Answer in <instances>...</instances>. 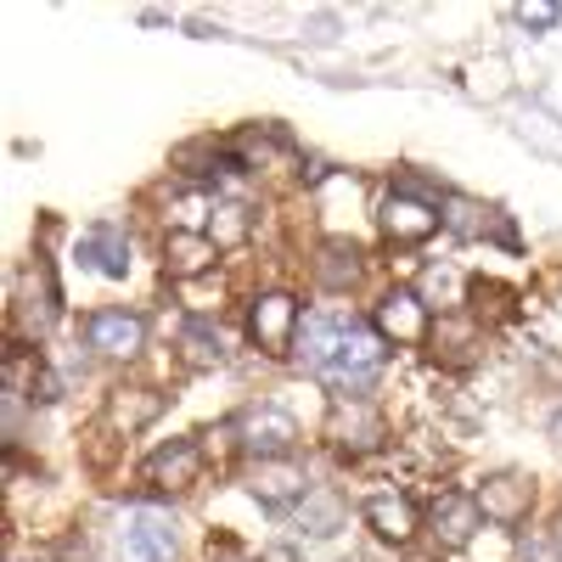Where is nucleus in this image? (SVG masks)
I'll use <instances>...</instances> for the list:
<instances>
[{
    "instance_id": "nucleus-1",
    "label": "nucleus",
    "mask_w": 562,
    "mask_h": 562,
    "mask_svg": "<svg viewBox=\"0 0 562 562\" xmlns=\"http://www.w3.org/2000/svg\"><path fill=\"white\" fill-rule=\"evenodd\" d=\"M299 366L310 378H321L338 400H366V389L378 383V371L389 360V344L378 338V326H366L344 310H321L299 326Z\"/></svg>"
},
{
    "instance_id": "nucleus-2",
    "label": "nucleus",
    "mask_w": 562,
    "mask_h": 562,
    "mask_svg": "<svg viewBox=\"0 0 562 562\" xmlns=\"http://www.w3.org/2000/svg\"><path fill=\"white\" fill-rule=\"evenodd\" d=\"M231 434H237V450L248 461H281L299 445V422L281 405H254V411H243L237 422H231Z\"/></svg>"
},
{
    "instance_id": "nucleus-3",
    "label": "nucleus",
    "mask_w": 562,
    "mask_h": 562,
    "mask_svg": "<svg viewBox=\"0 0 562 562\" xmlns=\"http://www.w3.org/2000/svg\"><path fill=\"white\" fill-rule=\"evenodd\" d=\"M378 225H383V237H389L394 248H416V243H428L434 231L445 225V214H439V203L416 198L411 186H394V192L383 198V214H378Z\"/></svg>"
},
{
    "instance_id": "nucleus-4",
    "label": "nucleus",
    "mask_w": 562,
    "mask_h": 562,
    "mask_svg": "<svg viewBox=\"0 0 562 562\" xmlns=\"http://www.w3.org/2000/svg\"><path fill=\"white\" fill-rule=\"evenodd\" d=\"M326 439H333V450L338 456H371L383 439H389V422H383V411L371 405V400H338V411H333V422H326Z\"/></svg>"
},
{
    "instance_id": "nucleus-5",
    "label": "nucleus",
    "mask_w": 562,
    "mask_h": 562,
    "mask_svg": "<svg viewBox=\"0 0 562 562\" xmlns=\"http://www.w3.org/2000/svg\"><path fill=\"white\" fill-rule=\"evenodd\" d=\"M119 551L130 562H175V518L158 506H130L119 529Z\"/></svg>"
},
{
    "instance_id": "nucleus-6",
    "label": "nucleus",
    "mask_w": 562,
    "mask_h": 562,
    "mask_svg": "<svg viewBox=\"0 0 562 562\" xmlns=\"http://www.w3.org/2000/svg\"><path fill=\"white\" fill-rule=\"evenodd\" d=\"M57 310H63L57 276H52V265H45V259H34V265L23 270V281H18V304H12V321L23 326L29 338H45V333H52V321H57Z\"/></svg>"
},
{
    "instance_id": "nucleus-7",
    "label": "nucleus",
    "mask_w": 562,
    "mask_h": 562,
    "mask_svg": "<svg viewBox=\"0 0 562 562\" xmlns=\"http://www.w3.org/2000/svg\"><path fill=\"white\" fill-rule=\"evenodd\" d=\"M248 333L265 355H288L299 344V299L293 293H265L248 310Z\"/></svg>"
},
{
    "instance_id": "nucleus-8",
    "label": "nucleus",
    "mask_w": 562,
    "mask_h": 562,
    "mask_svg": "<svg viewBox=\"0 0 562 562\" xmlns=\"http://www.w3.org/2000/svg\"><path fill=\"white\" fill-rule=\"evenodd\" d=\"M140 473H147V484L153 490H192L198 479H203V445L198 439H169V445H158L147 461H140Z\"/></svg>"
},
{
    "instance_id": "nucleus-9",
    "label": "nucleus",
    "mask_w": 562,
    "mask_h": 562,
    "mask_svg": "<svg viewBox=\"0 0 562 562\" xmlns=\"http://www.w3.org/2000/svg\"><path fill=\"white\" fill-rule=\"evenodd\" d=\"M479 512H484L490 524H501V529H518L529 512H535V479H524V473L484 479L479 484Z\"/></svg>"
},
{
    "instance_id": "nucleus-10",
    "label": "nucleus",
    "mask_w": 562,
    "mask_h": 562,
    "mask_svg": "<svg viewBox=\"0 0 562 562\" xmlns=\"http://www.w3.org/2000/svg\"><path fill=\"white\" fill-rule=\"evenodd\" d=\"M428 529L445 551H461L467 540H473L484 529V512H479V495H467V490H445L434 506H428Z\"/></svg>"
},
{
    "instance_id": "nucleus-11",
    "label": "nucleus",
    "mask_w": 562,
    "mask_h": 562,
    "mask_svg": "<svg viewBox=\"0 0 562 562\" xmlns=\"http://www.w3.org/2000/svg\"><path fill=\"white\" fill-rule=\"evenodd\" d=\"M85 338H90V349L108 355V360H135L140 344H147V321H140L135 310H97L90 326H85Z\"/></svg>"
},
{
    "instance_id": "nucleus-12",
    "label": "nucleus",
    "mask_w": 562,
    "mask_h": 562,
    "mask_svg": "<svg viewBox=\"0 0 562 562\" xmlns=\"http://www.w3.org/2000/svg\"><path fill=\"white\" fill-rule=\"evenodd\" d=\"M428 333H434V326H428V304H422L411 288L383 293V304H378V338H383V344L411 349V344H422Z\"/></svg>"
},
{
    "instance_id": "nucleus-13",
    "label": "nucleus",
    "mask_w": 562,
    "mask_h": 562,
    "mask_svg": "<svg viewBox=\"0 0 562 562\" xmlns=\"http://www.w3.org/2000/svg\"><path fill=\"white\" fill-rule=\"evenodd\" d=\"M428 344H434V360L439 366H450V371H467L479 360V344H484V333H479V321L473 315H439V326L428 333Z\"/></svg>"
},
{
    "instance_id": "nucleus-14",
    "label": "nucleus",
    "mask_w": 562,
    "mask_h": 562,
    "mask_svg": "<svg viewBox=\"0 0 562 562\" xmlns=\"http://www.w3.org/2000/svg\"><path fill=\"white\" fill-rule=\"evenodd\" d=\"M79 265H90V270L108 276V281H124V270H130V237H124V225H113V220L90 225L85 237H79Z\"/></svg>"
},
{
    "instance_id": "nucleus-15",
    "label": "nucleus",
    "mask_w": 562,
    "mask_h": 562,
    "mask_svg": "<svg viewBox=\"0 0 562 562\" xmlns=\"http://www.w3.org/2000/svg\"><path fill=\"white\" fill-rule=\"evenodd\" d=\"M315 281H321V288L326 293H349L355 288V281L366 276V254L349 243V237H326L321 248H315Z\"/></svg>"
},
{
    "instance_id": "nucleus-16",
    "label": "nucleus",
    "mask_w": 562,
    "mask_h": 562,
    "mask_svg": "<svg viewBox=\"0 0 562 562\" xmlns=\"http://www.w3.org/2000/svg\"><path fill=\"white\" fill-rule=\"evenodd\" d=\"M248 490H254L265 506L304 501V467H299L293 456H281V461H254V467H248Z\"/></svg>"
},
{
    "instance_id": "nucleus-17",
    "label": "nucleus",
    "mask_w": 562,
    "mask_h": 562,
    "mask_svg": "<svg viewBox=\"0 0 562 562\" xmlns=\"http://www.w3.org/2000/svg\"><path fill=\"white\" fill-rule=\"evenodd\" d=\"M366 524H371V535H378V540L405 546L416 535V524H422V512H416L411 495H371L366 501Z\"/></svg>"
},
{
    "instance_id": "nucleus-18",
    "label": "nucleus",
    "mask_w": 562,
    "mask_h": 562,
    "mask_svg": "<svg viewBox=\"0 0 562 562\" xmlns=\"http://www.w3.org/2000/svg\"><path fill=\"white\" fill-rule=\"evenodd\" d=\"M214 259H220V248H214V237H203V231H169V237H164V270L175 281L203 276Z\"/></svg>"
},
{
    "instance_id": "nucleus-19",
    "label": "nucleus",
    "mask_w": 562,
    "mask_h": 562,
    "mask_svg": "<svg viewBox=\"0 0 562 562\" xmlns=\"http://www.w3.org/2000/svg\"><path fill=\"white\" fill-rule=\"evenodd\" d=\"M445 225L456 231V237H490V231H495L506 248H518L506 214H495V209H484V203H473V198H450V203H445Z\"/></svg>"
},
{
    "instance_id": "nucleus-20",
    "label": "nucleus",
    "mask_w": 562,
    "mask_h": 562,
    "mask_svg": "<svg viewBox=\"0 0 562 562\" xmlns=\"http://www.w3.org/2000/svg\"><path fill=\"white\" fill-rule=\"evenodd\" d=\"M158 411H164V394H153V389H113L108 394V428L140 434Z\"/></svg>"
},
{
    "instance_id": "nucleus-21",
    "label": "nucleus",
    "mask_w": 562,
    "mask_h": 562,
    "mask_svg": "<svg viewBox=\"0 0 562 562\" xmlns=\"http://www.w3.org/2000/svg\"><path fill=\"white\" fill-rule=\"evenodd\" d=\"M180 360L192 366V371H214L220 360H225V338H220V326L214 321H186L180 326Z\"/></svg>"
},
{
    "instance_id": "nucleus-22",
    "label": "nucleus",
    "mask_w": 562,
    "mask_h": 562,
    "mask_svg": "<svg viewBox=\"0 0 562 562\" xmlns=\"http://www.w3.org/2000/svg\"><path fill=\"white\" fill-rule=\"evenodd\" d=\"M467 304H473L479 321H512L518 315V293H512L506 281H484V276L467 288Z\"/></svg>"
},
{
    "instance_id": "nucleus-23",
    "label": "nucleus",
    "mask_w": 562,
    "mask_h": 562,
    "mask_svg": "<svg viewBox=\"0 0 562 562\" xmlns=\"http://www.w3.org/2000/svg\"><path fill=\"white\" fill-rule=\"evenodd\" d=\"M338 524H344V506H338V495H326V490L304 495V506H299V535L326 540V535H338Z\"/></svg>"
},
{
    "instance_id": "nucleus-24",
    "label": "nucleus",
    "mask_w": 562,
    "mask_h": 562,
    "mask_svg": "<svg viewBox=\"0 0 562 562\" xmlns=\"http://www.w3.org/2000/svg\"><path fill=\"white\" fill-rule=\"evenodd\" d=\"M422 304H439L445 315H456L461 304H467V281L450 270V265H434L428 276H422V293H416Z\"/></svg>"
},
{
    "instance_id": "nucleus-25",
    "label": "nucleus",
    "mask_w": 562,
    "mask_h": 562,
    "mask_svg": "<svg viewBox=\"0 0 562 562\" xmlns=\"http://www.w3.org/2000/svg\"><path fill=\"white\" fill-rule=\"evenodd\" d=\"M209 237H214V248H220V254H225V248H237V243L248 237V209H243V203H214Z\"/></svg>"
},
{
    "instance_id": "nucleus-26",
    "label": "nucleus",
    "mask_w": 562,
    "mask_h": 562,
    "mask_svg": "<svg viewBox=\"0 0 562 562\" xmlns=\"http://www.w3.org/2000/svg\"><path fill=\"white\" fill-rule=\"evenodd\" d=\"M524 562H562V540L557 535H540L524 546Z\"/></svg>"
},
{
    "instance_id": "nucleus-27",
    "label": "nucleus",
    "mask_w": 562,
    "mask_h": 562,
    "mask_svg": "<svg viewBox=\"0 0 562 562\" xmlns=\"http://www.w3.org/2000/svg\"><path fill=\"white\" fill-rule=\"evenodd\" d=\"M518 18H524V23H529V29H551V23H557V18H562V7H524V12H518Z\"/></svg>"
},
{
    "instance_id": "nucleus-28",
    "label": "nucleus",
    "mask_w": 562,
    "mask_h": 562,
    "mask_svg": "<svg viewBox=\"0 0 562 562\" xmlns=\"http://www.w3.org/2000/svg\"><path fill=\"white\" fill-rule=\"evenodd\" d=\"M551 434H557V445H562V416H557V422H551Z\"/></svg>"
}]
</instances>
